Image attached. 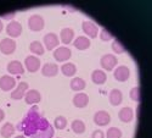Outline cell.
<instances>
[{
    "label": "cell",
    "instance_id": "1",
    "mask_svg": "<svg viewBox=\"0 0 152 138\" xmlns=\"http://www.w3.org/2000/svg\"><path fill=\"white\" fill-rule=\"evenodd\" d=\"M45 26V21H44V17L40 16V15H32L29 18H28V27L31 31L33 32H39L44 28Z\"/></svg>",
    "mask_w": 152,
    "mask_h": 138
},
{
    "label": "cell",
    "instance_id": "2",
    "mask_svg": "<svg viewBox=\"0 0 152 138\" xmlns=\"http://www.w3.org/2000/svg\"><path fill=\"white\" fill-rule=\"evenodd\" d=\"M15 50H16V41L11 38H4L0 41V52L4 55L14 54Z\"/></svg>",
    "mask_w": 152,
    "mask_h": 138
},
{
    "label": "cell",
    "instance_id": "3",
    "mask_svg": "<svg viewBox=\"0 0 152 138\" xmlns=\"http://www.w3.org/2000/svg\"><path fill=\"white\" fill-rule=\"evenodd\" d=\"M100 65L104 70L111 71L117 66V58L112 54H105L100 59Z\"/></svg>",
    "mask_w": 152,
    "mask_h": 138
},
{
    "label": "cell",
    "instance_id": "4",
    "mask_svg": "<svg viewBox=\"0 0 152 138\" xmlns=\"http://www.w3.org/2000/svg\"><path fill=\"white\" fill-rule=\"evenodd\" d=\"M94 122L100 127L107 126V125L111 122V115L105 110H99L95 112L94 115Z\"/></svg>",
    "mask_w": 152,
    "mask_h": 138
},
{
    "label": "cell",
    "instance_id": "5",
    "mask_svg": "<svg viewBox=\"0 0 152 138\" xmlns=\"http://www.w3.org/2000/svg\"><path fill=\"white\" fill-rule=\"evenodd\" d=\"M16 87V80L10 76V75H4V76L0 77V89L4 92H9V91H14V88Z\"/></svg>",
    "mask_w": 152,
    "mask_h": 138
},
{
    "label": "cell",
    "instance_id": "6",
    "mask_svg": "<svg viewBox=\"0 0 152 138\" xmlns=\"http://www.w3.org/2000/svg\"><path fill=\"white\" fill-rule=\"evenodd\" d=\"M24 66H26L27 71H29L31 73H34L38 70H40V60L37 56L29 55L26 58V60H24Z\"/></svg>",
    "mask_w": 152,
    "mask_h": 138
},
{
    "label": "cell",
    "instance_id": "7",
    "mask_svg": "<svg viewBox=\"0 0 152 138\" xmlns=\"http://www.w3.org/2000/svg\"><path fill=\"white\" fill-rule=\"evenodd\" d=\"M6 33L9 37H11V39L17 38L22 33V24L17 21H11L6 26Z\"/></svg>",
    "mask_w": 152,
    "mask_h": 138
},
{
    "label": "cell",
    "instance_id": "8",
    "mask_svg": "<svg viewBox=\"0 0 152 138\" xmlns=\"http://www.w3.org/2000/svg\"><path fill=\"white\" fill-rule=\"evenodd\" d=\"M71 55H72V53L67 46H60L56 50H54V58L58 62H65V61L69 60Z\"/></svg>",
    "mask_w": 152,
    "mask_h": 138
},
{
    "label": "cell",
    "instance_id": "9",
    "mask_svg": "<svg viewBox=\"0 0 152 138\" xmlns=\"http://www.w3.org/2000/svg\"><path fill=\"white\" fill-rule=\"evenodd\" d=\"M113 76H115V78L118 82H125L126 80L129 78V76H130V70H129L128 66L121 65V66H118L115 70V72H113Z\"/></svg>",
    "mask_w": 152,
    "mask_h": 138
},
{
    "label": "cell",
    "instance_id": "10",
    "mask_svg": "<svg viewBox=\"0 0 152 138\" xmlns=\"http://www.w3.org/2000/svg\"><path fill=\"white\" fill-rule=\"evenodd\" d=\"M24 100H26V103L28 105H35L42 100V94L37 89H31L24 94Z\"/></svg>",
    "mask_w": 152,
    "mask_h": 138
},
{
    "label": "cell",
    "instance_id": "11",
    "mask_svg": "<svg viewBox=\"0 0 152 138\" xmlns=\"http://www.w3.org/2000/svg\"><path fill=\"white\" fill-rule=\"evenodd\" d=\"M82 27H83V31L86 35H89L90 38H96L97 37V33H99V27L96 24L91 21H84L82 23Z\"/></svg>",
    "mask_w": 152,
    "mask_h": 138
},
{
    "label": "cell",
    "instance_id": "12",
    "mask_svg": "<svg viewBox=\"0 0 152 138\" xmlns=\"http://www.w3.org/2000/svg\"><path fill=\"white\" fill-rule=\"evenodd\" d=\"M28 89V83L27 82H21L17 84V87L11 92V99L14 100H20L24 97V94H26Z\"/></svg>",
    "mask_w": 152,
    "mask_h": 138
},
{
    "label": "cell",
    "instance_id": "13",
    "mask_svg": "<svg viewBox=\"0 0 152 138\" xmlns=\"http://www.w3.org/2000/svg\"><path fill=\"white\" fill-rule=\"evenodd\" d=\"M43 41H44V44H45L48 50H54L58 45V43H60L58 37L55 33H48V34H45Z\"/></svg>",
    "mask_w": 152,
    "mask_h": 138
},
{
    "label": "cell",
    "instance_id": "14",
    "mask_svg": "<svg viewBox=\"0 0 152 138\" xmlns=\"http://www.w3.org/2000/svg\"><path fill=\"white\" fill-rule=\"evenodd\" d=\"M88 104H89V97L88 94L80 92V93H77L74 97H73V105L78 109H83L85 108Z\"/></svg>",
    "mask_w": 152,
    "mask_h": 138
},
{
    "label": "cell",
    "instance_id": "15",
    "mask_svg": "<svg viewBox=\"0 0 152 138\" xmlns=\"http://www.w3.org/2000/svg\"><path fill=\"white\" fill-rule=\"evenodd\" d=\"M58 70L60 69H58V66L56 64H53V62H46V64L43 65L40 71H42V75L45 76V77H54V76L57 75Z\"/></svg>",
    "mask_w": 152,
    "mask_h": 138
},
{
    "label": "cell",
    "instance_id": "16",
    "mask_svg": "<svg viewBox=\"0 0 152 138\" xmlns=\"http://www.w3.org/2000/svg\"><path fill=\"white\" fill-rule=\"evenodd\" d=\"M74 38V31L69 27H66V28H62L61 32H60V41L63 43V44H69L72 43Z\"/></svg>",
    "mask_w": 152,
    "mask_h": 138
},
{
    "label": "cell",
    "instance_id": "17",
    "mask_svg": "<svg viewBox=\"0 0 152 138\" xmlns=\"http://www.w3.org/2000/svg\"><path fill=\"white\" fill-rule=\"evenodd\" d=\"M7 71H9V73H11V75H22L23 72H24V70H23V65L21 64L20 61H17V60H14V61H10L9 64H7Z\"/></svg>",
    "mask_w": 152,
    "mask_h": 138
},
{
    "label": "cell",
    "instance_id": "18",
    "mask_svg": "<svg viewBox=\"0 0 152 138\" xmlns=\"http://www.w3.org/2000/svg\"><path fill=\"white\" fill-rule=\"evenodd\" d=\"M108 100H110V103L111 105L113 106H118L121 103H122V100H123V94L119 89H112L108 94Z\"/></svg>",
    "mask_w": 152,
    "mask_h": 138
},
{
    "label": "cell",
    "instance_id": "19",
    "mask_svg": "<svg viewBox=\"0 0 152 138\" xmlns=\"http://www.w3.org/2000/svg\"><path fill=\"white\" fill-rule=\"evenodd\" d=\"M118 117L122 122H125V123H128L130 122L133 119H134V112H133V109L130 108H123L121 109V111L118 112Z\"/></svg>",
    "mask_w": 152,
    "mask_h": 138
},
{
    "label": "cell",
    "instance_id": "20",
    "mask_svg": "<svg viewBox=\"0 0 152 138\" xmlns=\"http://www.w3.org/2000/svg\"><path fill=\"white\" fill-rule=\"evenodd\" d=\"M90 39L88 38V37H78L77 39H75L73 42V45L74 48H77L78 50H86V49H89L90 48Z\"/></svg>",
    "mask_w": 152,
    "mask_h": 138
},
{
    "label": "cell",
    "instance_id": "21",
    "mask_svg": "<svg viewBox=\"0 0 152 138\" xmlns=\"http://www.w3.org/2000/svg\"><path fill=\"white\" fill-rule=\"evenodd\" d=\"M107 80V76L105 71L102 70H94L93 73H91V81L95 83V84H104Z\"/></svg>",
    "mask_w": 152,
    "mask_h": 138
},
{
    "label": "cell",
    "instance_id": "22",
    "mask_svg": "<svg viewBox=\"0 0 152 138\" xmlns=\"http://www.w3.org/2000/svg\"><path fill=\"white\" fill-rule=\"evenodd\" d=\"M15 126L11 122H6L4 123V126L0 128V134H1L3 138H11L15 133Z\"/></svg>",
    "mask_w": 152,
    "mask_h": 138
},
{
    "label": "cell",
    "instance_id": "23",
    "mask_svg": "<svg viewBox=\"0 0 152 138\" xmlns=\"http://www.w3.org/2000/svg\"><path fill=\"white\" fill-rule=\"evenodd\" d=\"M85 86H86L85 81H84L83 78H80V77H74V78L71 81V83H69L71 89L74 91V92H80V91H83V89L85 88Z\"/></svg>",
    "mask_w": 152,
    "mask_h": 138
},
{
    "label": "cell",
    "instance_id": "24",
    "mask_svg": "<svg viewBox=\"0 0 152 138\" xmlns=\"http://www.w3.org/2000/svg\"><path fill=\"white\" fill-rule=\"evenodd\" d=\"M60 70L62 71V73L65 75L66 77H72L75 75V72H77V67H75V65L72 64V62H66V64H63Z\"/></svg>",
    "mask_w": 152,
    "mask_h": 138
},
{
    "label": "cell",
    "instance_id": "25",
    "mask_svg": "<svg viewBox=\"0 0 152 138\" xmlns=\"http://www.w3.org/2000/svg\"><path fill=\"white\" fill-rule=\"evenodd\" d=\"M29 50H31L33 54H35V55H44V53H45V49H44L43 44L39 41L32 42L29 44Z\"/></svg>",
    "mask_w": 152,
    "mask_h": 138
},
{
    "label": "cell",
    "instance_id": "26",
    "mask_svg": "<svg viewBox=\"0 0 152 138\" xmlns=\"http://www.w3.org/2000/svg\"><path fill=\"white\" fill-rule=\"evenodd\" d=\"M71 128L74 133H77V134H82L85 132V123L82 121V120H74L72 121L71 123Z\"/></svg>",
    "mask_w": 152,
    "mask_h": 138
},
{
    "label": "cell",
    "instance_id": "27",
    "mask_svg": "<svg viewBox=\"0 0 152 138\" xmlns=\"http://www.w3.org/2000/svg\"><path fill=\"white\" fill-rule=\"evenodd\" d=\"M55 134V128L50 125L48 128H45L44 131H40V132H37L33 138H53Z\"/></svg>",
    "mask_w": 152,
    "mask_h": 138
},
{
    "label": "cell",
    "instance_id": "28",
    "mask_svg": "<svg viewBox=\"0 0 152 138\" xmlns=\"http://www.w3.org/2000/svg\"><path fill=\"white\" fill-rule=\"evenodd\" d=\"M54 127L57 130H63L67 127V119L65 116H57L54 121Z\"/></svg>",
    "mask_w": 152,
    "mask_h": 138
},
{
    "label": "cell",
    "instance_id": "29",
    "mask_svg": "<svg viewBox=\"0 0 152 138\" xmlns=\"http://www.w3.org/2000/svg\"><path fill=\"white\" fill-rule=\"evenodd\" d=\"M105 138H122V131L117 127H111L107 130Z\"/></svg>",
    "mask_w": 152,
    "mask_h": 138
},
{
    "label": "cell",
    "instance_id": "30",
    "mask_svg": "<svg viewBox=\"0 0 152 138\" xmlns=\"http://www.w3.org/2000/svg\"><path fill=\"white\" fill-rule=\"evenodd\" d=\"M42 115H40V111H39V108H38L37 105H33L29 111L27 112V117L29 119H39Z\"/></svg>",
    "mask_w": 152,
    "mask_h": 138
},
{
    "label": "cell",
    "instance_id": "31",
    "mask_svg": "<svg viewBox=\"0 0 152 138\" xmlns=\"http://www.w3.org/2000/svg\"><path fill=\"white\" fill-rule=\"evenodd\" d=\"M112 49H113V52L117 53V54H123V53L125 52L124 45H123L119 41H117V39L113 41V43H112Z\"/></svg>",
    "mask_w": 152,
    "mask_h": 138
},
{
    "label": "cell",
    "instance_id": "32",
    "mask_svg": "<svg viewBox=\"0 0 152 138\" xmlns=\"http://www.w3.org/2000/svg\"><path fill=\"white\" fill-rule=\"evenodd\" d=\"M129 97L133 100H135V102H139V100H140V88H139V87H134L129 93Z\"/></svg>",
    "mask_w": 152,
    "mask_h": 138
},
{
    "label": "cell",
    "instance_id": "33",
    "mask_svg": "<svg viewBox=\"0 0 152 138\" xmlns=\"http://www.w3.org/2000/svg\"><path fill=\"white\" fill-rule=\"evenodd\" d=\"M100 38H101V41H104V42H108V41H111L113 38V35L107 30H101Z\"/></svg>",
    "mask_w": 152,
    "mask_h": 138
},
{
    "label": "cell",
    "instance_id": "34",
    "mask_svg": "<svg viewBox=\"0 0 152 138\" xmlns=\"http://www.w3.org/2000/svg\"><path fill=\"white\" fill-rule=\"evenodd\" d=\"M91 138H105V133L102 130H95L91 134Z\"/></svg>",
    "mask_w": 152,
    "mask_h": 138
},
{
    "label": "cell",
    "instance_id": "35",
    "mask_svg": "<svg viewBox=\"0 0 152 138\" xmlns=\"http://www.w3.org/2000/svg\"><path fill=\"white\" fill-rule=\"evenodd\" d=\"M15 12H11V14H7V15H4V18H7V20H11L12 17H15Z\"/></svg>",
    "mask_w": 152,
    "mask_h": 138
},
{
    "label": "cell",
    "instance_id": "36",
    "mask_svg": "<svg viewBox=\"0 0 152 138\" xmlns=\"http://www.w3.org/2000/svg\"><path fill=\"white\" fill-rule=\"evenodd\" d=\"M4 119H5V112L3 109H0V122H1Z\"/></svg>",
    "mask_w": 152,
    "mask_h": 138
},
{
    "label": "cell",
    "instance_id": "37",
    "mask_svg": "<svg viewBox=\"0 0 152 138\" xmlns=\"http://www.w3.org/2000/svg\"><path fill=\"white\" fill-rule=\"evenodd\" d=\"M3 27H4V24H3V21H1V20H0V32H1V31H3Z\"/></svg>",
    "mask_w": 152,
    "mask_h": 138
},
{
    "label": "cell",
    "instance_id": "38",
    "mask_svg": "<svg viewBox=\"0 0 152 138\" xmlns=\"http://www.w3.org/2000/svg\"><path fill=\"white\" fill-rule=\"evenodd\" d=\"M15 138H26V136H22V134H20V136H17V137H15Z\"/></svg>",
    "mask_w": 152,
    "mask_h": 138
}]
</instances>
